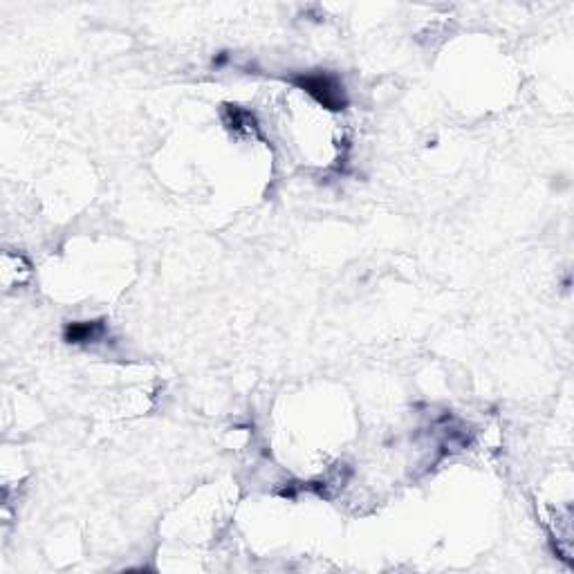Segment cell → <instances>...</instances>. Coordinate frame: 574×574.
<instances>
[{
	"label": "cell",
	"mask_w": 574,
	"mask_h": 574,
	"mask_svg": "<svg viewBox=\"0 0 574 574\" xmlns=\"http://www.w3.org/2000/svg\"><path fill=\"white\" fill-rule=\"evenodd\" d=\"M294 84L301 90H306L307 94H312L323 108L328 110H344L346 108V92L344 84L334 75H303L299 79H294Z\"/></svg>",
	"instance_id": "6da1fadb"
},
{
	"label": "cell",
	"mask_w": 574,
	"mask_h": 574,
	"mask_svg": "<svg viewBox=\"0 0 574 574\" xmlns=\"http://www.w3.org/2000/svg\"><path fill=\"white\" fill-rule=\"evenodd\" d=\"M63 334H66L68 344H90L104 334V323L101 321H79V323L66 325Z\"/></svg>",
	"instance_id": "7a4b0ae2"
}]
</instances>
